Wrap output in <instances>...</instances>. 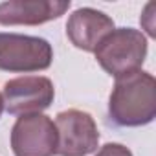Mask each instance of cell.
<instances>
[{"label":"cell","mask_w":156,"mask_h":156,"mask_svg":"<svg viewBox=\"0 0 156 156\" xmlns=\"http://www.w3.org/2000/svg\"><path fill=\"white\" fill-rule=\"evenodd\" d=\"M108 116L118 127H143L156 118V79L143 70L116 79Z\"/></svg>","instance_id":"6da1fadb"},{"label":"cell","mask_w":156,"mask_h":156,"mask_svg":"<svg viewBox=\"0 0 156 156\" xmlns=\"http://www.w3.org/2000/svg\"><path fill=\"white\" fill-rule=\"evenodd\" d=\"M149 50L147 37L134 28H114L96 48V59L101 68L119 79L141 70Z\"/></svg>","instance_id":"7a4b0ae2"},{"label":"cell","mask_w":156,"mask_h":156,"mask_svg":"<svg viewBox=\"0 0 156 156\" xmlns=\"http://www.w3.org/2000/svg\"><path fill=\"white\" fill-rule=\"evenodd\" d=\"M53 48L42 37L0 33V70L13 73L42 72L51 66Z\"/></svg>","instance_id":"3957f363"},{"label":"cell","mask_w":156,"mask_h":156,"mask_svg":"<svg viewBox=\"0 0 156 156\" xmlns=\"http://www.w3.org/2000/svg\"><path fill=\"white\" fill-rule=\"evenodd\" d=\"M53 123L59 156H88L98 151L99 130L88 112L68 108L59 112Z\"/></svg>","instance_id":"277c9868"},{"label":"cell","mask_w":156,"mask_h":156,"mask_svg":"<svg viewBox=\"0 0 156 156\" xmlns=\"http://www.w3.org/2000/svg\"><path fill=\"white\" fill-rule=\"evenodd\" d=\"M4 108L11 116L42 114L55 99L53 83L44 75H22L9 79L2 90Z\"/></svg>","instance_id":"5b68a950"},{"label":"cell","mask_w":156,"mask_h":156,"mask_svg":"<svg viewBox=\"0 0 156 156\" xmlns=\"http://www.w3.org/2000/svg\"><path fill=\"white\" fill-rule=\"evenodd\" d=\"M11 151L15 156H55L57 130L53 119L44 114L17 118L11 129Z\"/></svg>","instance_id":"8992f818"},{"label":"cell","mask_w":156,"mask_h":156,"mask_svg":"<svg viewBox=\"0 0 156 156\" xmlns=\"http://www.w3.org/2000/svg\"><path fill=\"white\" fill-rule=\"evenodd\" d=\"M70 9V0H8L0 4L2 26H39L59 19Z\"/></svg>","instance_id":"52a82bcc"},{"label":"cell","mask_w":156,"mask_h":156,"mask_svg":"<svg viewBox=\"0 0 156 156\" xmlns=\"http://www.w3.org/2000/svg\"><path fill=\"white\" fill-rule=\"evenodd\" d=\"M114 28V20L107 13L94 8H79L68 17L66 37L75 48L94 53L98 44Z\"/></svg>","instance_id":"ba28073f"},{"label":"cell","mask_w":156,"mask_h":156,"mask_svg":"<svg viewBox=\"0 0 156 156\" xmlns=\"http://www.w3.org/2000/svg\"><path fill=\"white\" fill-rule=\"evenodd\" d=\"M96 156H134L132 151L121 143H105L96 151Z\"/></svg>","instance_id":"9c48e42d"},{"label":"cell","mask_w":156,"mask_h":156,"mask_svg":"<svg viewBox=\"0 0 156 156\" xmlns=\"http://www.w3.org/2000/svg\"><path fill=\"white\" fill-rule=\"evenodd\" d=\"M4 112V99H2V94H0V116Z\"/></svg>","instance_id":"30bf717a"}]
</instances>
